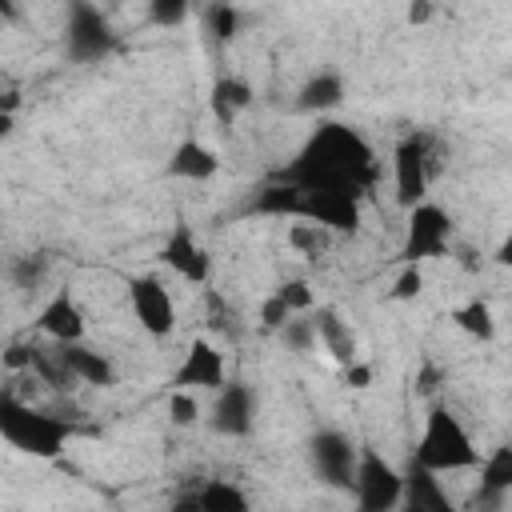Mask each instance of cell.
Segmentation results:
<instances>
[{
	"label": "cell",
	"instance_id": "1",
	"mask_svg": "<svg viewBox=\"0 0 512 512\" xmlns=\"http://www.w3.org/2000/svg\"><path fill=\"white\" fill-rule=\"evenodd\" d=\"M376 172H380L376 152L356 128L320 120L304 140V148L296 152V160H288V168H280L276 180L300 192H340L360 200L376 184Z\"/></svg>",
	"mask_w": 512,
	"mask_h": 512
},
{
	"label": "cell",
	"instance_id": "7",
	"mask_svg": "<svg viewBox=\"0 0 512 512\" xmlns=\"http://www.w3.org/2000/svg\"><path fill=\"white\" fill-rule=\"evenodd\" d=\"M116 44V32L108 28L104 12H96L92 4H72L68 8V28H64V48H68V60L76 64H92V60H104Z\"/></svg>",
	"mask_w": 512,
	"mask_h": 512
},
{
	"label": "cell",
	"instance_id": "21",
	"mask_svg": "<svg viewBox=\"0 0 512 512\" xmlns=\"http://www.w3.org/2000/svg\"><path fill=\"white\" fill-rule=\"evenodd\" d=\"M300 204H304V192L284 184V180H272L264 184L256 196H252V212L260 216H284V220H300Z\"/></svg>",
	"mask_w": 512,
	"mask_h": 512
},
{
	"label": "cell",
	"instance_id": "8",
	"mask_svg": "<svg viewBox=\"0 0 512 512\" xmlns=\"http://www.w3.org/2000/svg\"><path fill=\"white\" fill-rule=\"evenodd\" d=\"M128 300H132V316L140 320V328L148 336H168L176 328V304L156 276H132Z\"/></svg>",
	"mask_w": 512,
	"mask_h": 512
},
{
	"label": "cell",
	"instance_id": "40",
	"mask_svg": "<svg viewBox=\"0 0 512 512\" xmlns=\"http://www.w3.org/2000/svg\"><path fill=\"white\" fill-rule=\"evenodd\" d=\"M20 108V92L16 88H0V112H16Z\"/></svg>",
	"mask_w": 512,
	"mask_h": 512
},
{
	"label": "cell",
	"instance_id": "36",
	"mask_svg": "<svg viewBox=\"0 0 512 512\" xmlns=\"http://www.w3.org/2000/svg\"><path fill=\"white\" fill-rule=\"evenodd\" d=\"M32 356H36V344H8L4 352H0V364L8 368V372H32Z\"/></svg>",
	"mask_w": 512,
	"mask_h": 512
},
{
	"label": "cell",
	"instance_id": "28",
	"mask_svg": "<svg viewBox=\"0 0 512 512\" xmlns=\"http://www.w3.org/2000/svg\"><path fill=\"white\" fill-rule=\"evenodd\" d=\"M208 328L216 336H224V340H236L240 336V316H236V308L220 292H208Z\"/></svg>",
	"mask_w": 512,
	"mask_h": 512
},
{
	"label": "cell",
	"instance_id": "2",
	"mask_svg": "<svg viewBox=\"0 0 512 512\" xmlns=\"http://www.w3.org/2000/svg\"><path fill=\"white\" fill-rule=\"evenodd\" d=\"M412 464L440 476V472H464V468H476L480 464V448L472 444L468 428L460 424V416L444 404H432L428 416H424V428H420V440H416V452H412Z\"/></svg>",
	"mask_w": 512,
	"mask_h": 512
},
{
	"label": "cell",
	"instance_id": "39",
	"mask_svg": "<svg viewBox=\"0 0 512 512\" xmlns=\"http://www.w3.org/2000/svg\"><path fill=\"white\" fill-rule=\"evenodd\" d=\"M404 16H408V24H428V20L436 16V4H432V0H412Z\"/></svg>",
	"mask_w": 512,
	"mask_h": 512
},
{
	"label": "cell",
	"instance_id": "12",
	"mask_svg": "<svg viewBox=\"0 0 512 512\" xmlns=\"http://www.w3.org/2000/svg\"><path fill=\"white\" fill-rule=\"evenodd\" d=\"M300 220L332 232H356L360 228V200L356 196H340V192H304L300 204Z\"/></svg>",
	"mask_w": 512,
	"mask_h": 512
},
{
	"label": "cell",
	"instance_id": "15",
	"mask_svg": "<svg viewBox=\"0 0 512 512\" xmlns=\"http://www.w3.org/2000/svg\"><path fill=\"white\" fill-rule=\"evenodd\" d=\"M312 332H316V340L332 352V360L340 364V368H348V364H356L360 360V348H356V336H352V328L340 320V312L336 308H320L316 316H312Z\"/></svg>",
	"mask_w": 512,
	"mask_h": 512
},
{
	"label": "cell",
	"instance_id": "23",
	"mask_svg": "<svg viewBox=\"0 0 512 512\" xmlns=\"http://www.w3.org/2000/svg\"><path fill=\"white\" fill-rule=\"evenodd\" d=\"M452 324H456L464 336L484 340V344L496 336V316H492V308H488L484 300H468V304L452 308Z\"/></svg>",
	"mask_w": 512,
	"mask_h": 512
},
{
	"label": "cell",
	"instance_id": "14",
	"mask_svg": "<svg viewBox=\"0 0 512 512\" xmlns=\"http://www.w3.org/2000/svg\"><path fill=\"white\" fill-rule=\"evenodd\" d=\"M36 328H40L44 336H52L56 344H80V340H84V312H80V304H76L68 292H56V296L40 308Z\"/></svg>",
	"mask_w": 512,
	"mask_h": 512
},
{
	"label": "cell",
	"instance_id": "34",
	"mask_svg": "<svg viewBox=\"0 0 512 512\" xmlns=\"http://www.w3.org/2000/svg\"><path fill=\"white\" fill-rule=\"evenodd\" d=\"M148 20H152V24H164V28L184 24V20H188V4H184V0H152V4H148Z\"/></svg>",
	"mask_w": 512,
	"mask_h": 512
},
{
	"label": "cell",
	"instance_id": "16",
	"mask_svg": "<svg viewBox=\"0 0 512 512\" xmlns=\"http://www.w3.org/2000/svg\"><path fill=\"white\" fill-rule=\"evenodd\" d=\"M164 172H168L172 180H212V176L220 172V156H216L208 144H200V140H184V144H176V152L168 156Z\"/></svg>",
	"mask_w": 512,
	"mask_h": 512
},
{
	"label": "cell",
	"instance_id": "18",
	"mask_svg": "<svg viewBox=\"0 0 512 512\" xmlns=\"http://www.w3.org/2000/svg\"><path fill=\"white\" fill-rule=\"evenodd\" d=\"M60 352H64V360H68V368H72V376H76L80 384H92V388H112V384H116L112 360H108L104 352L88 348L84 340H80V344H60Z\"/></svg>",
	"mask_w": 512,
	"mask_h": 512
},
{
	"label": "cell",
	"instance_id": "26",
	"mask_svg": "<svg viewBox=\"0 0 512 512\" xmlns=\"http://www.w3.org/2000/svg\"><path fill=\"white\" fill-rule=\"evenodd\" d=\"M204 32L216 40V44H228L236 32H240V12L232 4H208L204 8Z\"/></svg>",
	"mask_w": 512,
	"mask_h": 512
},
{
	"label": "cell",
	"instance_id": "22",
	"mask_svg": "<svg viewBox=\"0 0 512 512\" xmlns=\"http://www.w3.org/2000/svg\"><path fill=\"white\" fill-rule=\"evenodd\" d=\"M32 376H36L44 388H52V392H76V388H80V380L72 376V368H68L60 344H56V348H36V356H32Z\"/></svg>",
	"mask_w": 512,
	"mask_h": 512
},
{
	"label": "cell",
	"instance_id": "24",
	"mask_svg": "<svg viewBox=\"0 0 512 512\" xmlns=\"http://www.w3.org/2000/svg\"><path fill=\"white\" fill-rule=\"evenodd\" d=\"M480 492H496V496L512 492V448L508 444L492 448V456L480 460Z\"/></svg>",
	"mask_w": 512,
	"mask_h": 512
},
{
	"label": "cell",
	"instance_id": "17",
	"mask_svg": "<svg viewBox=\"0 0 512 512\" xmlns=\"http://www.w3.org/2000/svg\"><path fill=\"white\" fill-rule=\"evenodd\" d=\"M404 512H456V504L448 500V492L440 488V480L424 468L412 464V472L404 476V496H400Z\"/></svg>",
	"mask_w": 512,
	"mask_h": 512
},
{
	"label": "cell",
	"instance_id": "42",
	"mask_svg": "<svg viewBox=\"0 0 512 512\" xmlns=\"http://www.w3.org/2000/svg\"><path fill=\"white\" fill-rule=\"evenodd\" d=\"M12 128H16V112H0V140L12 136Z\"/></svg>",
	"mask_w": 512,
	"mask_h": 512
},
{
	"label": "cell",
	"instance_id": "38",
	"mask_svg": "<svg viewBox=\"0 0 512 512\" xmlns=\"http://www.w3.org/2000/svg\"><path fill=\"white\" fill-rule=\"evenodd\" d=\"M436 388H440V372H436V364H424L416 376V396H432Z\"/></svg>",
	"mask_w": 512,
	"mask_h": 512
},
{
	"label": "cell",
	"instance_id": "20",
	"mask_svg": "<svg viewBox=\"0 0 512 512\" xmlns=\"http://www.w3.org/2000/svg\"><path fill=\"white\" fill-rule=\"evenodd\" d=\"M344 100V76L340 72H316L312 80H304L296 108L300 112H332Z\"/></svg>",
	"mask_w": 512,
	"mask_h": 512
},
{
	"label": "cell",
	"instance_id": "27",
	"mask_svg": "<svg viewBox=\"0 0 512 512\" xmlns=\"http://www.w3.org/2000/svg\"><path fill=\"white\" fill-rule=\"evenodd\" d=\"M44 276H48V256L28 252V256H16V260H12V284H16L20 292H36V288L44 284Z\"/></svg>",
	"mask_w": 512,
	"mask_h": 512
},
{
	"label": "cell",
	"instance_id": "33",
	"mask_svg": "<svg viewBox=\"0 0 512 512\" xmlns=\"http://www.w3.org/2000/svg\"><path fill=\"white\" fill-rule=\"evenodd\" d=\"M168 416H172V424L192 428V424L200 420V404H196V396H192V392H172V396H168Z\"/></svg>",
	"mask_w": 512,
	"mask_h": 512
},
{
	"label": "cell",
	"instance_id": "9",
	"mask_svg": "<svg viewBox=\"0 0 512 512\" xmlns=\"http://www.w3.org/2000/svg\"><path fill=\"white\" fill-rule=\"evenodd\" d=\"M160 260H164L176 276H184V280H192V284H208V276H212V260H208V252H204V244L196 240V232H192L188 220H176V224H172V232H168L164 244H160Z\"/></svg>",
	"mask_w": 512,
	"mask_h": 512
},
{
	"label": "cell",
	"instance_id": "29",
	"mask_svg": "<svg viewBox=\"0 0 512 512\" xmlns=\"http://www.w3.org/2000/svg\"><path fill=\"white\" fill-rule=\"evenodd\" d=\"M288 244H292L300 256H320V252L328 248V232L304 220V224H292V228H288Z\"/></svg>",
	"mask_w": 512,
	"mask_h": 512
},
{
	"label": "cell",
	"instance_id": "32",
	"mask_svg": "<svg viewBox=\"0 0 512 512\" xmlns=\"http://www.w3.org/2000/svg\"><path fill=\"white\" fill-rule=\"evenodd\" d=\"M276 296L288 304L292 316H296V312H312V304H316V300H312V288H308L304 280H284V284L276 288Z\"/></svg>",
	"mask_w": 512,
	"mask_h": 512
},
{
	"label": "cell",
	"instance_id": "37",
	"mask_svg": "<svg viewBox=\"0 0 512 512\" xmlns=\"http://www.w3.org/2000/svg\"><path fill=\"white\" fill-rule=\"evenodd\" d=\"M344 384H348V388H368V384H372V364H364V360L348 364V368H344Z\"/></svg>",
	"mask_w": 512,
	"mask_h": 512
},
{
	"label": "cell",
	"instance_id": "19",
	"mask_svg": "<svg viewBox=\"0 0 512 512\" xmlns=\"http://www.w3.org/2000/svg\"><path fill=\"white\" fill-rule=\"evenodd\" d=\"M208 104H212V116H216L224 128H232L236 116L252 104V88H248V80H240V76H216Z\"/></svg>",
	"mask_w": 512,
	"mask_h": 512
},
{
	"label": "cell",
	"instance_id": "6",
	"mask_svg": "<svg viewBox=\"0 0 512 512\" xmlns=\"http://www.w3.org/2000/svg\"><path fill=\"white\" fill-rule=\"evenodd\" d=\"M448 240H452V216L440 204L424 200V204L408 208V232H404L400 260L404 264L440 260V256H448Z\"/></svg>",
	"mask_w": 512,
	"mask_h": 512
},
{
	"label": "cell",
	"instance_id": "31",
	"mask_svg": "<svg viewBox=\"0 0 512 512\" xmlns=\"http://www.w3.org/2000/svg\"><path fill=\"white\" fill-rule=\"evenodd\" d=\"M280 340L288 344V352H308L316 332H312V320H300V316H288V324L280 328Z\"/></svg>",
	"mask_w": 512,
	"mask_h": 512
},
{
	"label": "cell",
	"instance_id": "30",
	"mask_svg": "<svg viewBox=\"0 0 512 512\" xmlns=\"http://www.w3.org/2000/svg\"><path fill=\"white\" fill-rule=\"evenodd\" d=\"M420 292H424V272H420L416 264H404L400 276H396L392 288H388V300H416Z\"/></svg>",
	"mask_w": 512,
	"mask_h": 512
},
{
	"label": "cell",
	"instance_id": "5",
	"mask_svg": "<svg viewBox=\"0 0 512 512\" xmlns=\"http://www.w3.org/2000/svg\"><path fill=\"white\" fill-rule=\"evenodd\" d=\"M352 492H356V512H396L404 496V476L376 448H356Z\"/></svg>",
	"mask_w": 512,
	"mask_h": 512
},
{
	"label": "cell",
	"instance_id": "25",
	"mask_svg": "<svg viewBox=\"0 0 512 512\" xmlns=\"http://www.w3.org/2000/svg\"><path fill=\"white\" fill-rule=\"evenodd\" d=\"M196 500H200L204 512H248V496L232 480H208L196 492Z\"/></svg>",
	"mask_w": 512,
	"mask_h": 512
},
{
	"label": "cell",
	"instance_id": "4",
	"mask_svg": "<svg viewBox=\"0 0 512 512\" xmlns=\"http://www.w3.org/2000/svg\"><path fill=\"white\" fill-rule=\"evenodd\" d=\"M440 168H444V160H440L432 136H424V132H408V136L396 144V152H392L396 200H400L404 208L424 204V200H428V184L440 176Z\"/></svg>",
	"mask_w": 512,
	"mask_h": 512
},
{
	"label": "cell",
	"instance_id": "10",
	"mask_svg": "<svg viewBox=\"0 0 512 512\" xmlns=\"http://www.w3.org/2000/svg\"><path fill=\"white\" fill-rule=\"evenodd\" d=\"M176 392H192V388H204V392H220L228 380H224V352L208 340V336H196L192 348L184 352L180 368H176Z\"/></svg>",
	"mask_w": 512,
	"mask_h": 512
},
{
	"label": "cell",
	"instance_id": "41",
	"mask_svg": "<svg viewBox=\"0 0 512 512\" xmlns=\"http://www.w3.org/2000/svg\"><path fill=\"white\" fill-rule=\"evenodd\" d=\"M172 512H204V508H200V500H196V496H184V500H176V504H172Z\"/></svg>",
	"mask_w": 512,
	"mask_h": 512
},
{
	"label": "cell",
	"instance_id": "35",
	"mask_svg": "<svg viewBox=\"0 0 512 512\" xmlns=\"http://www.w3.org/2000/svg\"><path fill=\"white\" fill-rule=\"evenodd\" d=\"M288 316H292V312H288V304H284L276 292H268V296L260 300V316H256V320H260V328H268V332H280V328L288 324Z\"/></svg>",
	"mask_w": 512,
	"mask_h": 512
},
{
	"label": "cell",
	"instance_id": "11",
	"mask_svg": "<svg viewBox=\"0 0 512 512\" xmlns=\"http://www.w3.org/2000/svg\"><path fill=\"white\" fill-rule=\"evenodd\" d=\"M308 456H312V468L320 472L324 484L332 488H352V472H356V448L344 432L328 428V432H316L312 444H308Z\"/></svg>",
	"mask_w": 512,
	"mask_h": 512
},
{
	"label": "cell",
	"instance_id": "3",
	"mask_svg": "<svg viewBox=\"0 0 512 512\" xmlns=\"http://www.w3.org/2000/svg\"><path fill=\"white\" fill-rule=\"evenodd\" d=\"M0 436L24 452V456H36V460H56L72 436L68 420L52 416V412H36L32 404L24 400H12V396H0Z\"/></svg>",
	"mask_w": 512,
	"mask_h": 512
},
{
	"label": "cell",
	"instance_id": "13",
	"mask_svg": "<svg viewBox=\"0 0 512 512\" xmlns=\"http://www.w3.org/2000/svg\"><path fill=\"white\" fill-rule=\"evenodd\" d=\"M256 424V396L248 384H224L212 404V428L220 436H248Z\"/></svg>",
	"mask_w": 512,
	"mask_h": 512
}]
</instances>
